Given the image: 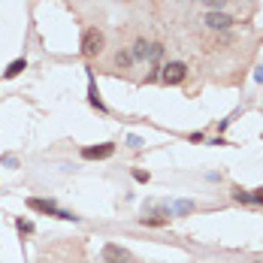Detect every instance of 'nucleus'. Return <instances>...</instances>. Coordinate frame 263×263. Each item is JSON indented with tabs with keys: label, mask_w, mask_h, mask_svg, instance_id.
I'll use <instances>...</instances> for the list:
<instances>
[{
	"label": "nucleus",
	"mask_w": 263,
	"mask_h": 263,
	"mask_svg": "<svg viewBox=\"0 0 263 263\" xmlns=\"http://www.w3.org/2000/svg\"><path fill=\"white\" fill-rule=\"evenodd\" d=\"M251 200H254V203H260V206H263V187H257V191L251 194Z\"/></svg>",
	"instance_id": "2eb2a0df"
},
{
	"label": "nucleus",
	"mask_w": 263,
	"mask_h": 263,
	"mask_svg": "<svg viewBox=\"0 0 263 263\" xmlns=\"http://www.w3.org/2000/svg\"><path fill=\"white\" fill-rule=\"evenodd\" d=\"M206 25H209L212 30H227V27L233 25V18H230L227 12H218V9H212L209 15H206Z\"/></svg>",
	"instance_id": "423d86ee"
},
{
	"label": "nucleus",
	"mask_w": 263,
	"mask_h": 263,
	"mask_svg": "<svg viewBox=\"0 0 263 263\" xmlns=\"http://www.w3.org/2000/svg\"><path fill=\"white\" fill-rule=\"evenodd\" d=\"M206 3H209V6H224L227 0H206Z\"/></svg>",
	"instance_id": "dca6fc26"
},
{
	"label": "nucleus",
	"mask_w": 263,
	"mask_h": 263,
	"mask_svg": "<svg viewBox=\"0 0 263 263\" xmlns=\"http://www.w3.org/2000/svg\"><path fill=\"white\" fill-rule=\"evenodd\" d=\"M184 76H187V67H184L182 61H170L166 67H160V79L166 82V85H182Z\"/></svg>",
	"instance_id": "f03ea898"
},
{
	"label": "nucleus",
	"mask_w": 263,
	"mask_h": 263,
	"mask_svg": "<svg viewBox=\"0 0 263 263\" xmlns=\"http://www.w3.org/2000/svg\"><path fill=\"white\" fill-rule=\"evenodd\" d=\"M103 263H130V251L109 242V245H103Z\"/></svg>",
	"instance_id": "20e7f679"
},
{
	"label": "nucleus",
	"mask_w": 263,
	"mask_h": 263,
	"mask_svg": "<svg viewBox=\"0 0 263 263\" xmlns=\"http://www.w3.org/2000/svg\"><path fill=\"white\" fill-rule=\"evenodd\" d=\"M25 67H27V61H25V58H18V61H12V64H9V67L3 70V79H15V76H18V73H22Z\"/></svg>",
	"instance_id": "6e6552de"
},
{
	"label": "nucleus",
	"mask_w": 263,
	"mask_h": 263,
	"mask_svg": "<svg viewBox=\"0 0 263 263\" xmlns=\"http://www.w3.org/2000/svg\"><path fill=\"white\" fill-rule=\"evenodd\" d=\"M130 64H133V54L130 52H118V54H115V67H118V70H127Z\"/></svg>",
	"instance_id": "1a4fd4ad"
},
{
	"label": "nucleus",
	"mask_w": 263,
	"mask_h": 263,
	"mask_svg": "<svg viewBox=\"0 0 263 263\" xmlns=\"http://www.w3.org/2000/svg\"><path fill=\"white\" fill-rule=\"evenodd\" d=\"M27 206H30L33 212H46V215L64 218V221H76V215H70V212H61L54 203H49V200H36V197H30V200H27Z\"/></svg>",
	"instance_id": "7ed1b4c3"
},
{
	"label": "nucleus",
	"mask_w": 263,
	"mask_h": 263,
	"mask_svg": "<svg viewBox=\"0 0 263 263\" xmlns=\"http://www.w3.org/2000/svg\"><path fill=\"white\" fill-rule=\"evenodd\" d=\"M148 49H152V43H145V40H136L133 43V61H148Z\"/></svg>",
	"instance_id": "0eeeda50"
},
{
	"label": "nucleus",
	"mask_w": 263,
	"mask_h": 263,
	"mask_svg": "<svg viewBox=\"0 0 263 263\" xmlns=\"http://www.w3.org/2000/svg\"><path fill=\"white\" fill-rule=\"evenodd\" d=\"M112 152H115V145H112V142H103V145H88V148H82V158H85V160H103V158H112Z\"/></svg>",
	"instance_id": "39448f33"
},
{
	"label": "nucleus",
	"mask_w": 263,
	"mask_h": 263,
	"mask_svg": "<svg viewBox=\"0 0 263 263\" xmlns=\"http://www.w3.org/2000/svg\"><path fill=\"white\" fill-rule=\"evenodd\" d=\"M233 197H236V203H254V200H251V194H245L242 187H236V191H233Z\"/></svg>",
	"instance_id": "9b49d317"
},
{
	"label": "nucleus",
	"mask_w": 263,
	"mask_h": 263,
	"mask_svg": "<svg viewBox=\"0 0 263 263\" xmlns=\"http://www.w3.org/2000/svg\"><path fill=\"white\" fill-rule=\"evenodd\" d=\"M15 227H18V233H33V224L25 221V218H22V221H15Z\"/></svg>",
	"instance_id": "f8f14e48"
},
{
	"label": "nucleus",
	"mask_w": 263,
	"mask_h": 263,
	"mask_svg": "<svg viewBox=\"0 0 263 263\" xmlns=\"http://www.w3.org/2000/svg\"><path fill=\"white\" fill-rule=\"evenodd\" d=\"M160 54H163V46H160V43H152V49H148V61H158Z\"/></svg>",
	"instance_id": "9d476101"
},
{
	"label": "nucleus",
	"mask_w": 263,
	"mask_h": 263,
	"mask_svg": "<svg viewBox=\"0 0 263 263\" xmlns=\"http://www.w3.org/2000/svg\"><path fill=\"white\" fill-rule=\"evenodd\" d=\"M133 179H136V182H148V173H142V170H136V173H133Z\"/></svg>",
	"instance_id": "4468645a"
},
{
	"label": "nucleus",
	"mask_w": 263,
	"mask_h": 263,
	"mask_svg": "<svg viewBox=\"0 0 263 263\" xmlns=\"http://www.w3.org/2000/svg\"><path fill=\"white\" fill-rule=\"evenodd\" d=\"M142 224H148V227H163L166 218H142Z\"/></svg>",
	"instance_id": "ddd939ff"
},
{
	"label": "nucleus",
	"mask_w": 263,
	"mask_h": 263,
	"mask_svg": "<svg viewBox=\"0 0 263 263\" xmlns=\"http://www.w3.org/2000/svg\"><path fill=\"white\" fill-rule=\"evenodd\" d=\"M106 46V36L103 30H97V27H88L85 33H82V54L85 58H94V54H100Z\"/></svg>",
	"instance_id": "f257e3e1"
}]
</instances>
